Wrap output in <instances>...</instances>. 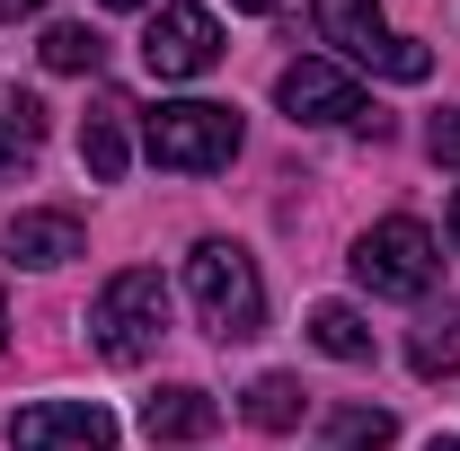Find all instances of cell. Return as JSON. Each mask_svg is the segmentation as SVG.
<instances>
[{"mask_svg":"<svg viewBox=\"0 0 460 451\" xmlns=\"http://www.w3.org/2000/svg\"><path fill=\"white\" fill-rule=\"evenodd\" d=\"M186 292H195V319H204L222 345L266 328V283H257V266H248V248H230V239H204V248L186 257Z\"/></svg>","mask_w":460,"mask_h":451,"instance_id":"6da1fadb","label":"cell"},{"mask_svg":"<svg viewBox=\"0 0 460 451\" xmlns=\"http://www.w3.org/2000/svg\"><path fill=\"white\" fill-rule=\"evenodd\" d=\"M142 151L177 177H213L239 160V115L213 107V98H177V107H151L142 115Z\"/></svg>","mask_w":460,"mask_h":451,"instance_id":"7a4b0ae2","label":"cell"},{"mask_svg":"<svg viewBox=\"0 0 460 451\" xmlns=\"http://www.w3.org/2000/svg\"><path fill=\"white\" fill-rule=\"evenodd\" d=\"M89 337H98L107 363H142L151 345L169 337V283L151 275V266H124L98 292V310H89Z\"/></svg>","mask_w":460,"mask_h":451,"instance_id":"3957f363","label":"cell"},{"mask_svg":"<svg viewBox=\"0 0 460 451\" xmlns=\"http://www.w3.org/2000/svg\"><path fill=\"white\" fill-rule=\"evenodd\" d=\"M434 275H443V257H434V230L425 222H372L354 239V283L381 292V301H425Z\"/></svg>","mask_w":460,"mask_h":451,"instance_id":"277c9868","label":"cell"},{"mask_svg":"<svg viewBox=\"0 0 460 451\" xmlns=\"http://www.w3.org/2000/svg\"><path fill=\"white\" fill-rule=\"evenodd\" d=\"M310 18H319V36H328L345 62H372V71H390V80H425V71H434V54H425L416 36H390L381 0H319Z\"/></svg>","mask_w":460,"mask_h":451,"instance_id":"5b68a950","label":"cell"},{"mask_svg":"<svg viewBox=\"0 0 460 451\" xmlns=\"http://www.w3.org/2000/svg\"><path fill=\"white\" fill-rule=\"evenodd\" d=\"M275 98H284L292 124H372L381 133V107L354 89V71H337V62H284Z\"/></svg>","mask_w":460,"mask_h":451,"instance_id":"8992f818","label":"cell"},{"mask_svg":"<svg viewBox=\"0 0 460 451\" xmlns=\"http://www.w3.org/2000/svg\"><path fill=\"white\" fill-rule=\"evenodd\" d=\"M142 62H151V80H204V71L222 62V27H213V9L169 0V9L151 18V36H142Z\"/></svg>","mask_w":460,"mask_h":451,"instance_id":"52a82bcc","label":"cell"},{"mask_svg":"<svg viewBox=\"0 0 460 451\" xmlns=\"http://www.w3.org/2000/svg\"><path fill=\"white\" fill-rule=\"evenodd\" d=\"M9 451H115V416L89 398H36L9 416Z\"/></svg>","mask_w":460,"mask_h":451,"instance_id":"ba28073f","label":"cell"},{"mask_svg":"<svg viewBox=\"0 0 460 451\" xmlns=\"http://www.w3.org/2000/svg\"><path fill=\"white\" fill-rule=\"evenodd\" d=\"M124 98H98L89 107V124H80V169L98 177V186H115V177L133 169V124H124Z\"/></svg>","mask_w":460,"mask_h":451,"instance_id":"9c48e42d","label":"cell"},{"mask_svg":"<svg viewBox=\"0 0 460 451\" xmlns=\"http://www.w3.org/2000/svg\"><path fill=\"white\" fill-rule=\"evenodd\" d=\"M213 425H222V407H213L204 390H186V381L142 398V434H151V443H204Z\"/></svg>","mask_w":460,"mask_h":451,"instance_id":"30bf717a","label":"cell"},{"mask_svg":"<svg viewBox=\"0 0 460 451\" xmlns=\"http://www.w3.org/2000/svg\"><path fill=\"white\" fill-rule=\"evenodd\" d=\"M9 257L36 266V275H54V266L80 257V222H71V213H18V222H9Z\"/></svg>","mask_w":460,"mask_h":451,"instance_id":"8fae6325","label":"cell"},{"mask_svg":"<svg viewBox=\"0 0 460 451\" xmlns=\"http://www.w3.org/2000/svg\"><path fill=\"white\" fill-rule=\"evenodd\" d=\"M310 345L337 354V363H372V328H363L354 301H319V310H310Z\"/></svg>","mask_w":460,"mask_h":451,"instance_id":"7c38bea8","label":"cell"},{"mask_svg":"<svg viewBox=\"0 0 460 451\" xmlns=\"http://www.w3.org/2000/svg\"><path fill=\"white\" fill-rule=\"evenodd\" d=\"M36 151H45V107L36 98H0V177L36 169Z\"/></svg>","mask_w":460,"mask_h":451,"instance_id":"4fadbf2b","label":"cell"},{"mask_svg":"<svg viewBox=\"0 0 460 451\" xmlns=\"http://www.w3.org/2000/svg\"><path fill=\"white\" fill-rule=\"evenodd\" d=\"M239 407H248L257 434H292V425H301V381H292V372H266V381H248Z\"/></svg>","mask_w":460,"mask_h":451,"instance_id":"5bb4252c","label":"cell"},{"mask_svg":"<svg viewBox=\"0 0 460 451\" xmlns=\"http://www.w3.org/2000/svg\"><path fill=\"white\" fill-rule=\"evenodd\" d=\"M407 363H416V381L460 372V310H434V319L416 328V345H407Z\"/></svg>","mask_w":460,"mask_h":451,"instance_id":"9a60e30c","label":"cell"},{"mask_svg":"<svg viewBox=\"0 0 460 451\" xmlns=\"http://www.w3.org/2000/svg\"><path fill=\"white\" fill-rule=\"evenodd\" d=\"M328 434H337L345 451H390L399 425H390V407H337V416H328Z\"/></svg>","mask_w":460,"mask_h":451,"instance_id":"2e32d148","label":"cell"},{"mask_svg":"<svg viewBox=\"0 0 460 451\" xmlns=\"http://www.w3.org/2000/svg\"><path fill=\"white\" fill-rule=\"evenodd\" d=\"M45 71H98V36L89 27H45Z\"/></svg>","mask_w":460,"mask_h":451,"instance_id":"e0dca14e","label":"cell"},{"mask_svg":"<svg viewBox=\"0 0 460 451\" xmlns=\"http://www.w3.org/2000/svg\"><path fill=\"white\" fill-rule=\"evenodd\" d=\"M434 160H443V169H460V115H443V124H434Z\"/></svg>","mask_w":460,"mask_h":451,"instance_id":"ac0fdd59","label":"cell"},{"mask_svg":"<svg viewBox=\"0 0 460 451\" xmlns=\"http://www.w3.org/2000/svg\"><path fill=\"white\" fill-rule=\"evenodd\" d=\"M230 9H248V18H275V9H284V0H230Z\"/></svg>","mask_w":460,"mask_h":451,"instance_id":"d6986e66","label":"cell"},{"mask_svg":"<svg viewBox=\"0 0 460 451\" xmlns=\"http://www.w3.org/2000/svg\"><path fill=\"white\" fill-rule=\"evenodd\" d=\"M36 9H45V0H0V18H36Z\"/></svg>","mask_w":460,"mask_h":451,"instance_id":"ffe728a7","label":"cell"},{"mask_svg":"<svg viewBox=\"0 0 460 451\" xmlns=\"http://www.w3.org/2000/svg\"><path fill=\"white\" fill-rule=\"evenodd\" d=\"M452 248H460V195H452Z\"/></svg>","mask_w":460,"mask_h":451,"instance_id":"44dd1931","label":"cell"},{"mask_svg":"<svg viewBox=\"0 0 460 451\" xmlns=\"http://www.w3.org/2000/svg\"><path fill=\"white\" fill-rule=\"evenodd\" d=\"M107 9H151V0H107Z\"/></svg>","mask_w":460,"mask_h":451,"instance_id":"7402d4cb","label":"cell"},{"mask_svg":"<svg viewBox=\"0 0 460 451\" xmlns=\"http://www.w3.org/2000/svg\"><path fill=\"white\" fill-rule=\"evenodd\" d=\"M0 345H9V310H0Z\"/></svg>","mask_w":460,"mask_h":451,"instance_id":"603a6c76","label":"cell"},{"mask_svg":"<svg viewBox=\"0 0 460 451\" xmlns=\"http://www.w3.org/2000/svg\"><path fill=\"white\" fill-rule=\"evenodd\" d=\"M425 451H460V443H425Z\"/></svg>","mask_w":460,"mask_h":451,"instance_id":"cb8c5ba5","label":"cell"}]
</instances>
